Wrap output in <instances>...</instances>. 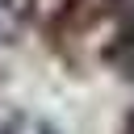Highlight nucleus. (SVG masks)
I'll use <instances>...</instances> for the list:
<instances>
[{"label": "nucleus", "instance_id": "3", "mask_svg": "<svg viewBox=\"0 0 134 134\" xmlns=\"http://www.w3.org/2000/svg\"><path fill=\"white\" fill-rule=\"evenodd\" d=\"M0 134H13V130H8V126H0Z\"/></svg>", "mask_w": 134, "mask_h": 134}, {"label": "nucleus", "instance_id": "2", "mask_svg": "<svg viewBox=\"0 0 134 134\" xmlns=\"http://www.w3.org/2000/svg\"><path fill=\"white\" fill-rule=\"evenodd\" d=\"M121 134H134V113L126 117V130H121Z\"/></svg>", "mask_w": 134, "mask_h": 134}, {"label": "nucleus", "instance_id": "1", "mask_svg": "<svg viewBox=\"0 0 134 134\" xmlns=\"http://www.w3.org/2000/svg\"><path fill=\"white\" fill-rule=\"evenodd\" d=\"M121 4H130V8H121V17H117V29H113V42H109V63L121 71V75H130L134 80V0H121Z\"/></svg>", "mask_w": 134, "mask_h": 134}, {"label": "nucleus", "instance_id": "4", "mask_svg": "<svg viewBox=\"0 0 134 134\" xmlns=\"http://www.w3.org/2000/svg\"><path fill=\"white\" fill-rule=\"evenodd\" d=\"M117 4H121V0H117Z\"/></svg>", "mask_w": 134, "mask_h": 134}]
</instances>
